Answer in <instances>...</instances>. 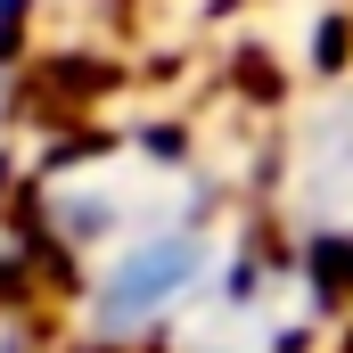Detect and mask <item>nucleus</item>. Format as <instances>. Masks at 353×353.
I'll list each match as a JSON object with an SVG mask.
<instances>
[{
	"label": "nucleus",
	"mask_w": 353,
	"mask_h": 353,
	"mask_svg": "<svg viewBox=\"0 0 353 353\" xmlns=\"http://www.w3.org/2000/svg\"><path fill=\"white\" fill-rule=\"evenodd\" d=\"M205 279V247L197 239H140V247H123L107 279H99V329H140V321H157L165 304H181L189 288Z\"/></svg>",
	"instance_id": "1"
}]
</instances>
